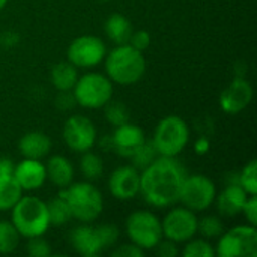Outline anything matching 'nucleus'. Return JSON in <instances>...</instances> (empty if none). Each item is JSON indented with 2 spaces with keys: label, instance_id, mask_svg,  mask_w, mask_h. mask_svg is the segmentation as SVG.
Here are the masks:
<instances>
[{
  "label": "nucleus",
  "instance_id": "obj_38",
  "mask_svg": "<svg viewBox=\"0 0 257 257\" xmlns=\"http://www.w3.org/2000/svg\"><path fill=\"white\" fill-rule=\"evenodd\" d=\"M209 149H211V142H209L208 137L202 136V137H199L196 140V143H194V152L197 155H206L209 152Z\"/></svg>",
  "mask_w": 257,
  "mask_h": 257
},
{
  "label": "nucleus",
  "instance_id": "obj_35",
  "mask_svg": "<svg viewBox=\"0 0 257 257\" xmlns=\"http://www.w3.org/2000/svg\"><path fill=\"white\" fill-rule=\"evenodd\" d=\"M113 257H143L145 251L142 248H139L137 245H134L133 242L130 244H122L117 248H114L111 251Z\"/></svg>",
  "mask_w": 257,
  "mask_h": 257
},
{
  "label": "nucleus",
  "instance_id": "obj_22",
  "mask_svg": "<svg viewBox=\"0 0 257 257\" xmlns=\"http://www.w3.org/2000/svg\"><path fill=\"white\" fill-rule=\"evenodd\" d=\"M78 68L74 66L69 60H62L56 63L50 72V80L51 84L59 90H72L77 80H78Z\"/></svg>",
  "mask_w": 257,
  "mask_h": 257
},
{
  "label": "nucleus",
  "instance_id": "obj_42",
  "mask_svg": "<svg viewBox=\"0 0 257 257\" xmlns=\"http://www.w3.org/2000/svg\"><path fill=\"white\" fill-rule=\"evenodd\" d=\"M6 3H8V0H0V11L6 6Z\"/></svg>",
  "mask_w": 257,
  "mask_h": 257
},
{
  "label": "nucleus",
  "instance_id": "obj_31",
  "mask_svg": "<svg viewBox=\"0 0 257 257\" xmlns=\"http://www.w3.org/2000/svg\"><path fill=\"white\" fill-rule=\"evenodd\" d=\"M184 257H215V248L203 238V239H190L185 242L182 250Z\"/></svg>",
  "mask_w": 257,
  "mask_h": 257
},
{
  "label": "nucleus",
  "instance_id": "obj_13",
  "mask_svg": "<svg viewBox=\"0 0 257 257\" xmlns=\"http://www.w3.org/2000/svg\"><path fill=\"white\" fill-rule=\"evenodd\" d=\"M254 90L251 83L244 77L233 78L220 95V107L227 114H239L253 101Z\"/></svg>",
  "mask_w": 257,
  "mask_h": 257
},
{
  "label": "nucleus",
  "instance_id": "obj_27",
  "mask_svg": "<svg viewBox=\"0 0 257 257\" xmlns=\"http://www.w3.org/2000/svg\"><path fill=\"white\" fill-rule=\"evenodd\" d=\"M105 119L110 125H113L114 128L116 126H120L126 122H130V108L123 104V102H119V101H108L105 105Z\"/></svg>",
  "mask_w": 257,
  "mask_h": 257
},
{
  "label": "nucleus",
  "instance_id": "obj_6",
  "mask_svg": "<svg viewBox=\"0 0 257 257\" xmlns=\"http://www.w3.org/2000/svg\"><path fill=\"white\" fill-rule=\"evenodd\" d=\"M72 93L78 105L96 110L113 98V81L104 74L89 72L78 77Z\"/></svg>",
  "mask_w": 257,
  "mask_h": 257
},
{
  "label": "nucleus",
  "instance_id": "obj_14",
  "mask_svg": "<svg viewBox=\"0 0 257 257\" xmlns=\"http://www.w3.org/2000/svg\"><path fill=\"white\" fill-rule=\"evenodd\" d=\"M108 190L117 200H133L140 194V170L134 166H120L108 178Z\"/></svg>",
  "mask_w": 257,
  "mask_h": 257
},
{
  "label": "nucleus",
  "instance_id": "obj_15",
  "mask_svg": "<svg viewBox=\"0 0 257 257\" xmlns=\"http://www.w3.org/2000/svg\"><path fill=\"white\" fill-rule=\"evenodd\" d=\"M69 242L72 248L83 257H96L105 248L101 232L98 226H90V223H81L69 235Z\"/></svg>",
  "mask_w": 257,
  "mask_h": 257
},
{
  "label": "nucleus",
  "instance_id": "obj_4",
  "mask_svg": "<svg viewBox=\"0 0 257 257\" xmlns=\"http://www.w3.org/2000/svg\"><path fill=\"white\" fill-rule=\"evenodd\" d=\"M11 223L21 238L44 236L50 227L47 203L36 196H21L11 209Z\"/></svg>",
  "mask_w": 257,
  "mask_h": 257
},
{
  "label": "nucleus",
  "instance_id": "obj_24",
  "mask_svg": "<svg viewBox=\"0 0 257 257\" xmlns=\"http://www.w3.org/2000/svg\"><path fill=\"white\" fill-rule=\"evenodd\" d=\"M47 211H48L50 226L60 227V226H65L66 223H69V220L72 218L66 200L59 194L47 202Z\"/></svg>",
  "mask_w": 257,
  "mask_h": 257
},
{
  "label": "nucleus",
  "instance_id": "obj_5",
  "mask_svg": "<svg viewBox=\"0 0 257 257\" xmlns=\"http://www.w3.org/2000/svg\"><path fill=\"white\" fill-rule=\"evenodd\" d=\"M190 142V128L187 122L176 114L161 119L154 131L152 145L158 155L178 157Z\"/></svg>",
  "mask_w": 257,
  "mask_h": 257
},
{
  "label": "nucleus",
  "instance_id": "obj_40",
  "mask_svg": "<svg viewBox=\"0 0 257 257\" xmlns=\"http://www.w3.org/2000/svg\"><path fill=\"white\" fill-rule=\"evenodd\" d=\"M18 39H20V36L15 32H5V33L0 35V45L9 48V47L17 45L18 44Z\"/></svg>",
  "mask_w": 257,
  "mask_h": 257
},
{
  "label": "nucleus",
  "instance_id": "obj_16",
  "mask_svg": "<svg viewBox=\"0 0 257 257\" xmlns=\"http://www.w3.org/2000/svg\"><path fill=\"white\" fill-rule=\"evenodd\" d=\"M12 176L15 178L23 191L39 190L47 181L45 164L41 160L23 158L18 164H15Z\"/></svg>",
  "mask_w": 257,
  "mask_h": 257
},
{
  "label": "nucleus",
  "instance_id": "obj_19",
  "mask_svg": "<svg viewBox=\"0 0 257 257\" xmlns=\"http://www.w3.org/2000/svg\"><path fill=\"white\" fill-rule=\"evenodd\" d=\"M18 149L23 158L42 160L51 151V139L42 131H29L18 140Z\"/></svg>",
  "mask_w": 257,
  "mask_h": 257
},
{
  "label": "nucleus",
  "instance_id": "obj_2",
  "mask_svg": "<svg viewBox=\"0 0 257 257\" xmlns=\"http://www.w3.org/2000/svg\"><path fill=\"white\" fill-rule=\"evenodd\" d=\"M104 60L107 77L116 84H136L146 72V59L143 51L136 50L130 44L116 45L111 51H107Z\"/></svg>",
  "mask_w": 257,
  "mask_h": 257
},
{
  "label": "nucleus",
  "instance_id": "obj_26",
  "mask_svg": "<svg viewBox=\"0 0 257 257\" xmlns=\"http://www.w3.org/2000/svg\"><path fill=\"white\" fill-rule=\"evenodd\" d=\"M20 233L11 221L0 220V254H11L20 244Z\"/></svg>",
  "mask_w": 257,
  "mask_h": 257
},
{
  "label": "nucleus",
  "instance_id": "obj_30",
  "mask_svg": "<svg viewBox=\"0 0 257 257\" xmlns=\"http://www.w3.org/2000/svg\"><path fill=\"white\" fill-rule=\"evenodd\" d=\"M238 182L239 185L248 193V194H257V161L251 160L248 161L242 170L238 173Z\"/></svg>",
  "mask_w": 257,
  "mask_h": 257
},
{
  "label": "nucleus",
  "instance_id": "obj_7",
  "mask_svg": "<svg viewBox=\"0 0 257 257\" xmlns=\"http://www.w3.org/2000/svg\"><path fill=\"white\" fill-rule=\"evenodd\" d=\"M126 235L130 241L143 251L154 250L164 238L161 220L151 211H136L126 218Z\"/></svg>",
  "mask_w": 257,
  "mask_h": 257
},
{
  "label": "nucleus",
  "instance_id": "obj_9",
  "mask_svg": "<svg viewBox=\"0 0 257 257\" xmlns=\"http://www.w3.org/2000/svg\"><path fill=\"white\" fill-rule=\"evenodd\" d=\"M215 197L217 187L211 178L205 175H187L179 194V202L182 206L196 214L203 212L212 206Z\"/></svg>",
  "mask_w": 257,
  "mask_h": 257
},
{
  "label": "nucleus",
  "instance_id": "obj_36",
  "mask_svg": "<svg viewBox=\"0 0 257 257\" xmlns=\"http://www.w3.org/2000/svg\"><path fill=\"white\" fill-rule=\"evenodd\" d=\"M154 250L157 251L158 256L161 257H176L179 254L178 244H175L173 241L166 239V238H163V239L157 244V247H155Z\"/></svg>",
  "mask_w": 257,
  "mask_h": 257
},
{
  "label": "nucleus",
  "instance_id": "obj_43",
  "mask_svg": "<svg viewBox=\"0 0 257 257\" xmlns=\"http://www.w3.org/2000/svg\"><path fill=\"white\" fill-rule=\"evenodd\" d=\"M104 2H107V0H104Z\"/></svg>",
  "mask_w": 257,
  "mask_h": 257
},
{
  "label": "nucleus",
  "instance_id": "obj_8",
  "mask_svg": "<svg viewBox=\"0 0 257 257\" xmlns=\"http://www.w3.org/2000/svg\"><path fill=\"white\" fill-rule=\"evenodd\" d=\"M215 256L220 257H256L257 229L256 226L244 224L223 232L215 247Z\"/></svg>",
  "mask_w": 257,
  "mask_h": 257
},
{
  "label": "nucleus",
  "instance_id": "obj_32",
  "mask_svg": "<svg viewBox=\"0 0 257 257\" xmlns=\"http://www.w3.org/2000/svg\"><path fill=\"white\" fill-rule=\"evenodd\" d=\"M26 251L32 257H48L51 254V247L42 236H33L27 238Z\"/></svg>",
  "mask_w": 257,
  "mask_h": 257
},
{
  "label": "nucleus",
  "instance_id": "obj_18",
  "mask_svg": "<svg viewBox=\"0 0 257 257\" xmlns=\"http://www.w3.org/2000/svg\"><path fill=\"white\" fill-rule=\"evenodd\" d=\"M248 196L250 194L238 182L227 184L226 188L215 197L218 212L223 217H229V218L239 215L242 212V208H244Z\"/></svg>",
  "mask_w": 257,
  "mask_h": 257
},
{
  "label": "nucleus",
  "instance_id": "obj_12",
  "mask_svg": "<svg viewBox=\"0 0 257 257\" xmlns=\"http://www.w3.org/2000/svg\"><path fill=\"white\" fill-rule=\"evenodd\" d=\"M62 134L66 146L78 154L90 151L95 146L98 137L93 122L83 114H74L68 117Z\"/></svg>",
  "mask_w": 257,
  "mask_h": 257
},
{
  "label": "nucleus",
  "instance_id": "obj_20",
  "mask_svg": "<svg viewBox=\"0 0 257 257\" xmlns=\"http://www.w3.org/2000/svg\"><path fill=\"white\" fill-rule=\"evenodd\" d=\"M47 179L57 188H66L74 182V166L63 155H53L45 164Z\"/></svg>",
  "mask_w": 257,
  "mask_h": 257
},
{
  "label": "nucleus",
  "instance_id": "obj_3",
  "mask_svg": "<svg viewBox=\"0 0 257 257\" xmlns=\"http://www.w3.org/2000/svg\"><path fill=\"white\" fill-rule=\"evenodd\" d=\"M59 196L66 200L72 218L80 223H93L104 211L102 193L89 181L72 182L69 187L62 188Z\"/></svg>",
  "mask_w": 257,
  "mask_h": 257
},
{
  "label": "nucleus",
  "instance_id": "obj_33",
  "mask_svg": "<svg viewBox=\"0 0 257 257\" xmlns=\"http://www.w3.org/2000/svg\"><path fill=\"white\" fill-rule=\"evenodd\" d=\"M128 44H130L131 47H134L136 50H139V51H145V50L151 45V35H149L148 30H143V29H140V30H133Z\"/></svg>",
  "mask_w": 257,
  "mask_h": 257
},
{
  "label": "nucleus",
  "instance_id": "obj_29",
  "mask_svg": "<svg viewBox=\"0 0 257 257\" xmlns=\"http://www.w3.org/2000/svg\"><path fill=\"white\" fill-rule=\"evenodd\" d=\"M197 232L205 239H214L221 236V233L224 232V226L221 223V218L215 215H209L197 221Z\"/></svg>",
  "mask_w": 257,
  "mask_h": 257
},
{
  "label": "nucleus",
  "instance_id": "obj_34",
  "mask_svg": "<svg viewBox=\"0 0 257 257\" xmlns=\"http://www.w3.org/2000/svg\"><path fill=\"white\" fill-rule=\"evenodd\" d=\"M241 214L245 215L248 224L257 226V194H250L248 196Z\"/></svg>",
  "mask_w": 257,
  "mask_h": 257
},
{
  "label": "nucleus",
  "instance_id": "obj_10",
  "mask_svg": "<svg viewBox=\"0 0 257 257\" xmlns=\"http://www.w3.org/2000/svg\"><path fill=\"white\" fill-rule=\"evenodd\" d=\"M197 215L185 206L170 209L161 221L163 236L175 244H185L197 233Z\"/></svg>",
  "mask_w": 257,
  "mask_h": 257
},
{
  "label": "nucleus",
  "instance_id": "obj_21",
  "mask_svg": "<svg viewBox=\"0 0 257 257\" xmlns=\"http://www.w3.org/2000/svg\"><path fill=\"white\" fill-rule=\"evenodd\" d=\"M104 30H105L107 38L113 44L120 45V44H128L134 29H133L131 21L123 14L114 12V14L108 15V18L105 20Z\"/></svg>",
  "mask_w": 257,
  "mask_h": 257
},
{
  "label": "nucleus",
  "instance_id": "obj_25",
  "mask_svg": "<svg viewBox=\"0 0 257 257\" xmlns=\"http://www.w3.org/2000/svg\"><path fill=\"white\" fill-rule=\"evenodd\" d=\"M80 170L87 181H96L102 176L104 163L98 154L86 151L83 152V157L80 160Z\"/></svg>",
  "mask_w": 257,
  "mask_h": 257
},
{
  "label": "nucleus",
  "instance_id": "obj_23",
  "mask_svg": "<svg viewBox=\"0 0 257 257\" xmlns=\"http://www.w3.org/2000/svg\"><path fill=\"white\" fill-rule=\"evenodd\" d=\"M21 196L23 190L14 176H0V212L11 211Z\"/></svg>",
  "mask_w": 257,
  "mask_h": 257
},
{
  "label": "nucleus",
  "instance_id": "obj_1",
  "mask_svg": "<svg viewBox=\"0 0 257 257\" xmlns=\"http://www.w3.org/2000/svg\"><path fill=\"white\" fill-rule=\"evenodd\" d=\"M187 175V169L178 157L158 155L140 172V194L151 206L169 208L179 202Z\"/></svg>",
  "mask_w": 257,
  "mask_h": 257
},
{
  "label": "nucleus",
  "instance_id": "obj_41",
  "mask_svg": "<svg viewBox=\"0 0 257 257\" xmlns=\"http://www.w3.org/2000/svg\"><path fill=\"white\" fill-rule=\"evenodd\" d=\"M99 148H102L104 151H113V139L111 136H104L99 142Z\"/></svg>",
  "mask_w": 257,
  "mask_h": 257
},
{
  "label": "nucleus",
  "instance_id": "obj_39",
  "mask_svg": "<svg viewBox=\"0 0 257 257\" xmlns=\"http://www.w3.org/2000/svg\"><path fill=\"white\" fill-rule=\"evenodd\" d=\"M15 163L9 157H0V176H12Z\"/></svg>",
  "mask_w": 257,
  "mask_h": 257
},
{
  "label": "nucleus",
  "instance_id": "obj_11",
  "mask_svg": "<svg viewBox=\"0 0 257 257\" xmlns=\"http://www.w3.org/2000/svg\"><path fill=\"white\" fill-rule=\"evenodd\" d=\"M107 54V47L99 36L81 35L75 38L68 47V60L77 68H95Z\"/></svg>",
  "mask_w": 257,
  "mask_h": 257
},
{
  "label": "nucleus",
  "instance_id": "obj_37",
  "mask_svg": "<svg viewBox=\"0 0 257 257\" xmlns=\"http://www.w3.org/2000/svg\"><path fill=\"white\" fill-rule=\"evenodd\" d=\"M56 105L60 108V110H71L74 105H77V101H75V96L72 93V90H62L59 92L57 98H56Z\"/></svg>",
  "mask_w": 257,
  "mask_h": 257
},
{
  "label": "nucleus",
  "instance_id": "obj_28",
  "mask_svg": "<svg viewBox=\"0 0 257 257\" xmlns=\"http://www.w3.org/2000/svg\"><path fill=\"white\" fill-rule=\"evenodd\" d=\"M158 157L157 149L154 148L152 142H145L133 155H131V166H134L137 170H143L148 167L155 158Z\"/></svg>",
  "mask_w": 257,
  "mask_h": 257
},
{
  "label": "nucleus",
  "instance_id": "obj_17",
  "mask_svg": "<svg viewBox=\"0 0 257 257\" xmlns=\"http://www.w3.org/2000/svg\"><path fill=\"white\" fill-rule=\"evenodd\" d=\"M111 139L113 151L123 158H131V155L146 142L143 130L131 122L116 126L114 133L111 134Z\"/></svg>",
  "mask_w": 257,
  "mask_h": 257
}]
</instances>
